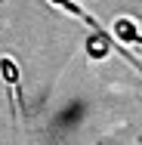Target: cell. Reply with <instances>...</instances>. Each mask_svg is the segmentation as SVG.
<instances>
[{
	"mask_svg": "<svg viewBox=\"0 0 142 145\" xmlns=\"http://www.w3.org/2000/svg\"><path fill=\"white\" fill-rule=\"evenodd\" d=\"M0 74H3V80L9 87H19V68H16L12 59H0Z\"/></svg>",
	"mask_w": 142,
	"mask_h": 145,
	"instance_id": "3957f363",
	"label": "cell"
},
{
	"mask_svg": "<svg viewBox=\"0 0 142 145\" xmlns=\"http://www.w3.org/2000/svg\"><path fill=\"white\" fill-rule=\"evenodd\" d=\"M50 3H53V6H59V9H65L68 16H74V19H80V22H86L93 34H99V37H108V31L102 28V25H99V22H96V19L90 16V12H86V9L80 6V3H74V0H50Z\"/></svg>",
	"mask_w": 142,
	"mask_h": 145,
	"instance_id": "6da1fadb",
	"label": "cell"
},
{
	"mask_svg": "<svg viewBox=\"0 0 142 145\" xmlns=\"http://www.w3.org/2000/svg\"><path fill=\"white\" fill-rule=\"evenodd\" d=\"M114 37L124 40V43H142V34H139L133 19H117L114 22Z\"/></svg>",
	"mask_w": 142,
	"mask_h": 145,
	"instance_id": "7a4b0ae2",
	"label": "cell"
}]
</instances>
